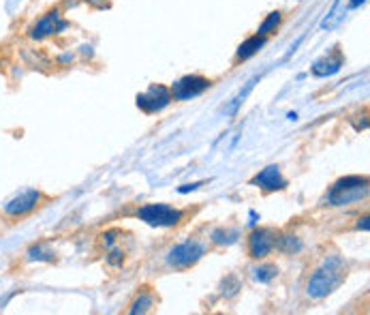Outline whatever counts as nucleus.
I'll return each instance as SVG.
<instances>
[{"mask_svg": "<svg viewBox=\"0 0 370 315\" xmlns=\"http://www.w3.org/2000/svg\"><path fill=\"white\" fill-rule=\"evenodd\" d=\"M345 279V261L341 255H328L323 264L317 268L306 281V296L312 301H321L341 285Z\"/></svg>", "mask_w": 370, "mask_h": 315, "instance_id": "f257e3e1", "label": "nucleus"}, {"mask_svg": "<svg viewBox=\"0 0 370 315\" xmlns=\"http://www.w3.org/2000/svg\"><path fill=\"white\" fill-rule=\"evenodd\" d=\"M368 196V178L366 176H345L338 178L328 191L330 206H349L364 200Z\"/></svg>", "mask_w": 370, "mask_h": 315, "instance_id": "f03ea898", "label": "nucleus"}, {"mask_svg": "<svg viewBox=\"0 0 370 315\" xmlns=\"http://www.w3.org/2000/svg\"><path fill=\"white\" fill-rule=\"evenodd\" d=\"M206 255V244L199 240H184L180 244H175L167 251V264L175 270H186L190 266H195L197 261Z\"/></svg>", "mask_w": 370, "mask_h": 315, "instance_id": "7ed1b4c3", "label": "nucleus"}, {"mask_svg": "<svg viewBox=\"0 0 370 315\" xmlns=\"http://www.w3.org/2000/svg\"><path fill=\"white\" fill-rule=\"evenodd\" d=\"M184 213L169 204H146L137 210V219L152 227H175L182 221Z\"/></svg>", "mask_w": 370, "mask_h": 315, "instance_id": "20e7f679", "label": "nucleus"}, {"mask_svg": "<svg viewBox=\"0 0 370 315\" xmlns=\"http://www.w3.org/2000/svg\"><path fill=\"white\" fill-rule=\"evenodd\" d=\"M66 28H69V22L62 17L60 9H49L39 17V20H34L30 24L26 34H28V39H32V41H45L49 37H54V34L64 32Z\"/></svg>", "mask_w": 370, "mask_h": 315, "instance_id": "39448f33", "label": "nucleus"}, {"mask_svg": "<svg viewBox=\"0 0 370 315\" xmlns=\"http://www.w3.org/2000/svg\"><path fill=\"white\" fill-rule=\"evenodd\" d=\"M43 194L39 189H24L20 194H15L11 200H7V204L3 206V213L11 219H22L30 213L37 210V206L41 204Z\"/></svg>", "mask_w": 370, "mask_h": 315, "instance_id": "423d86ee", "label": "nucleus"}, {"mask_svg": "<svg viewBox=\"0 0 370 315\" xmlns=\"http://www.w3.org/2000/svg\"><path fill=\"white\" fill-rule=\"evenodd\" d=\"M171 101H173L171 91L167 89V86H161V84H152L146 93H139L135 97L137 108L142 110V112H146V114L163 112Z\"/></svg>", "mask_w": 370, "mask_h": 315, "instance_id": "0eeeda50", "label": "nucleus"}, {"mask_svg": "<svg viewBox=\"0 0 370 315\" xmlns=\"http://www.w3.org/2000/svg\"><path fill=\"white\" fill-rule=\"evenodd\" d=\"M210 86H212V82L204 75H184L178 82H173L169 91H171L173 101H190L204 95Z\"/></svg>", "mask_w": 370, "mask_h": 315, "instance_id": "6e6552de", "label": "nucleus"}, {"mask_svg": "<svg viewBox=\"0 0 370 315\" xmlns=\"http://www.w3.org/2000/svg\"><path fill=\"white\" fill-rule=\"evenodd\" d=\"M276 242V234L268 227H259V230H253L249 234V255L253 259H263L268 257L274 249Z\"/></svg>", "mask_w": 370, "mask_h": 315, "instance_id": "1a4fd4ad", "label": "nucleus"}, {"mask_svg": "<svg viewBox=\"0 0 370 315\" xmlns=\"http://www.w3.org/2000/svg\"><path fill=\"white\" fill-rule=\"evenodd\" d=\"M251 185L270 194V191L287 189V178L283 176V172H280L278 165H268V167H263L259 174H255V176L251 178Z\"/></svg>", "mask_w": 370, "mask_h": 315, "instance_id": "9d476101", "label": "nucleus"}, {"mask_svg": "<svg viewBox=\"0 0 370 315\" xmlns=\"http://www.w3.org/2000/svg\"><path fill=\"white\" fill-rule=\"evenodd\" d=\"M343 65H345L343 51L341 49H334V51H330L328 56H323V58L312 62V75H317V78H332V75H336L341 71Z\"/></svg>", "mask_w": 370, "mask_h": 315, "instance_id": "9b49d317", "label": "nucleus"}, {"mask_svg": "<svg viewBox=\"0 0 370 315\" xmlns=\"http://www.w3.org/2000/svg\"><path fill=\"white\" fill-rule=\"evenodd\" d=\"M268 43V37H261V34H253L246 41H242L236 49V60L238 62H244V60H251L253 56H257L259 51L266 47Z\"/></svg>", "mask_w": 370, "mask_h": 315, "instance_id": "f8f14e48", "label": "nucleus"}, {"mask_svg": "<svg viewBox=\"0 0 370 315\" xmlns=\"http://www.w3.org/2000/svg\"><path fill=\"white\" fill-rule=\"evenodd\" d=\"M238 238H240V230H236V227H217V230H212V234H210V240L219 244V247L236 244Z\"/></svg>", "mask_w": 370, "mask_h": 315, "instance_id": "ddd939ff", "label": "nucleus"}, {"mask_svg": "<svg viewBox=\"0 0 370 315\" xmlns=\"http://www.w3.org/2000/svg\"><path fill=\"white\" fill-rule=\"evenodd\" d=\"M274 247H278L280 251L287 253V255H297L299 251L304 249V242L299 240L297 236H293V234H280V236H276Z\"/></svg>", "mask_w": 370, "mask_h": 315, "instance_id": "4468645a", "label": "nucleus"}, {"mask_svg": "<svg viewBox=\"0 0 370 315\" xmlns=\"http://www.w3.org/2000/svg\"><path fill=\"white\" fill-rule=\"evenodd\" d=\"M56 255L51 251L45 242H37V244H30L26 249V261H54Z\"/></svg>", "mask_w": 370, "mask_h": 315, "instance_id": "2eb2a0df", "label": "nucleus"}, {"mask_svg": "<svg viewBox=\"0 0 370 315\" xmlns=\"http://www.w3.org/2000/svg\"><path fill=\"white\" fill-rule=\"evenodd\" d=\"M280 24H283V13L280 11H272L270 15H266V20H263L257 28V34H261V37H270V34H274Z\"/></svg>", "mask_w": 370, "mask_h": 315, "instance_id": "dca6fc26", "label": "nucleus"}, {"mask_svg": "<svg viewBox=\"0 0 370 315\" xmlns=\"http://www.w3.org/2000/svg\"><path fill=\"white\" fill-rule=\"evenodd\" d=\"M152 307H154V294H152L150 290H144V292H139V296L133 301L129 313H131V315L148 313V311H152Z\"/></svg>", "mask_w": 370, "mask_h": 315, "instance_id": "f3484780", "label": "nucleus"}, {"mask_svg": "<svg viewBox=\"0 0 370 315\" xmlns=\"http://www.w3.org/2000/svg\"><path fill=\"white\" fill-rule=\"evenodd\" d=\"M251 275L257 283H272L278 277V266L276 264H259L251 270Z\"/></svg>", "mask_w": 370, "mask_h": 315, "instance_id": "a211bd4d", "label": "nucleus"}, {"mask_svg": "<svg viewBox=\"0 0 370 315\" xmlns=\"http://www.w3.org/2000/svg\"><path fill=\"white\" fill-rule=\"evenodd\" d=\"M242 290V283H240V279L236 275H227L223 279V283H221V292L225 299H236V296L240 294Z\"/></svg>", "mask_w": 370, "mask_h": 315, "instance_id": "6ab92c4d", "label": "nucleus"}, {"mask_svg": "<svg viewBox=\"0 0 370 315\" xmlns=\"http://www.w3.org/2000/svg\"><path fill=\"white\" fill-rule=\"evenodd\" d=\"M122 261H125V251L118 249V247H110V253H108V264L118 268L122 266Z\"/></svg>", "mask_w": 370, "mask_h": 315, "instance_id": "aec40b11", "label": "nucleus"}, {"mask_svg": "<svg viewBox=\"0 0 370 315\" xmlns=\"http://www.w3.org/2000/svg\"><path fill=\"white\" fill-rule=\"evenodd\" d=\"M118 234H122V232H120V230H108V232H105V234L101 236V238H103V242H105V247H108V249H110V247H114L116 240H118V238H116Z\"/></svg>", "mask_w": 370, "mask_h": 315, "instance_id": "412c9836", "label": "nucleus"}, {"mask_svg": "<svg viewBox=\"0 0 370 315\" xmlns=\"http://www.w3.org/2000/svg\"><path fill=\"white\" fill-rule=\"evenodd\" d=\"M201 185H204V183H190V185H182V187L178 189V194H182V196H184V194H190V191H197Z\"/></svg>", "mask_w": 370, "mask_h": 315, "instance_id": "4be33fe9", "label": "nucleus"}, {"mask_svg": "<svg viewBox=\"0 0 370 315\" xmlns=\"http://www.w3.org/2000/svg\"><path fill=\"white\" fill-rule=\"evenodd\" d=\"M73 60H75V54H71V51H69V54L58 56V62H60V65H69V62H73Z\"/></svg>", "mask_w": 370, "mask_h": 315, "instance_id": "5701e85b", "label": "nucleus"}, {"mask_svg": "<svg viewBox=\"0 0 370 315\" xmlns=\"http://www.w3.org/2000/svg\"><path fill=\"white\" fill-rule=\"evenodd\" d=\"M358 230H364V232H368L370 230V223H368V217H362V219H358Z\"/></svg>", "mask_w": 370, "mask_h": 315, "instance_id": "b1692460", "label": "nucleus"}, {"mask_svg": "<svg viewBox=\"0 0 370 315\" xmlns=\"http://www.w3.org/2000/svg\"><path fill=\"white\" fill-rule=\"evenodd\" d=\"M366 3V0H349V9H358Z\"/></svg>", "mask_w": 370, "mask_h": 315, "instance_id": "393cba45", "label": "nucleus"}, {"mask_svg": "<svg viewBox=\"0 0 370 315\" xmlns=\"http://www.w3.org/2000/svg\"><path fill=\"white\" fill-rule=\"evenodd\" d=\"M82 51H84L86 56H92V47L90 45H82Z\"/></svg>", "mask_w": 370, "mask_h": 315, "instance_id": "a878e982", "label": "nucleus"}, {"mask_svg": "<svg viewBox=\"0 0 370 315\" xmlns=\"http://www.w3.org/2000/svg\"><path fill=\"white\" fill-rule=\"evenodd\" d=\"M257 219H259V217H257V213H255V210H251V225H253V227L257 225Z\"/></svg>", "mask_w": 370, "mask_h": 315, "instance_id": "bb28decb", "label": "nucleus"}, {"mask_svg": "<svg viewBox=\"0 0 370 315\" xmlns=\"http://www.w3.org/2000/svg\"><path fill=\"white\" fill-rule=\"evenodd\" d=\"M3 69H5V62H3V58H0V71H3Z\"/></svg>", "mask_w": 370, "mask_h": 315, "instance_id": "cd10ccee", "label": "nucleus"}]
</instances>
